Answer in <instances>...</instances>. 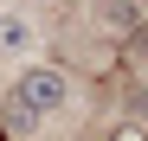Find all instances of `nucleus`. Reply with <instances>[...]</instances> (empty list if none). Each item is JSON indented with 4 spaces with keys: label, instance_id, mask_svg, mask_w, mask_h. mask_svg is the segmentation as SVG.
Returning a JSON list of instances; mask_svg holds the SVG:
<instances>
[{
    "label": "nucleus",
    "instance_id": "nucleus-3",
    "mask_svg": "<svg viewBox=\"0 0 148 141\" xmlns=\"http://www.w3.org/2000/svg\"><path fill=\"white\" fill-rule=\"evenodd\" d=\"M39 122H32V115L26 109H19V103H7V109H0V141H26Z\"/></svg>",
    "mask_w": 148,
    "mask_h": 141
},
{
    "label": "nucleus",
    "instance_id": "nucleus-4",
    "mask_svg": "<svg viewBox=\"0 0 148 141\" xmlns=\"http://www.w3.org/2000/svg\"><path fill=\"white\" fill-rule=\"evenodd\" d=\"M103 141H148V122H142V115H122V122H116Z\"/></svg>",
    "mask_w": 148,
    "mask_h": 141
},
{
    "label": "nucleus",
    "instance_id": "nucleus-2",
    "mask_svg": "<svg viewBox=\"0 0 148 141\" xmlns=\"http://www.w3.org/2000/svg\"><path fill=\"white\" fill-rule=\"evenodd\" d=\"M32 45H39L32 13H0V58H26Z\"/></svg>",
    "mask_w": 148,
    "mask_h": 141
},
{
    "label": "nucleus",
    "instance_id": "nucleus-1",
    "mask_svg": "<svg viewBox=\"0 0 148 141\" xmlns=\"http://www.w3.org/2000/svg\"><path fill=\"white\" fill-rule=\"evenodd\" d=\"M7 103H19L32 122H45V115H58V109L71 103V70H64V64H26V70L13 77V96H7Z\"/></svg>",
    "mask_w": 148,
    "mask_h": 141
}]
</instances>
